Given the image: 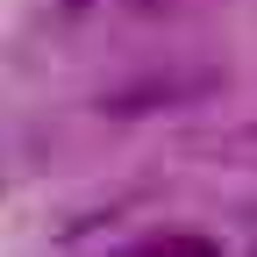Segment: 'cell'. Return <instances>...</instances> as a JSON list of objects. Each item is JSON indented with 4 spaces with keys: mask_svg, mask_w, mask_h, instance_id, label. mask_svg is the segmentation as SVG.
Returning a JSON list of instances; mask_svg holds the SVG:
<instances>
[{
    "mask_svg": "<svg viewBox=\"0 0 257 257\" xmlns=\"http://www.w3.org/2000/svg\"><path fill=\"white\" fill-rule=\"evenodd\" d=\"M150 257H214V243H200V236H172V243H157Z\"/></svg>",
    "mask_w": 257,
    "mask_h": 257,
    "instance_id": "2",
    "label": "cell"
},
{
    "mask_svg": "<svg viewBox=\"0 0 257 257\" xmlns=\"http://www.w3.org/2000/svg\"><path fill=\"white\" fill-rule=\"evenodd\" d=\"M193 93H214V72H200V79H186V72H150V79H136V86L107 93V100H100V114L136 121V114H157V107H186Z\"/></svg>",
    "mask_w": 257,
    "mask_h": 257,
    "instance_id": "1",
    "label": "cell"
},
{
    "mask_svg": "<svg viewBox=\"0 0 257 257\" xmlns=\"http://www.w3.org/2000/svg\"><path fill=\"white\" fill-rule=\"evenodd\" d=\"M57 15H72V22H79V15H93V0H57Z\"/></svg>",
    "mask_w": 257,
    "mask_h": 257,
    "instance_id": "4",
    "label": "cell"
},
{
    "mask_svg": "<svg viewBox=\"0 0 257 257\" xmlns=\"http://www.w3.org/2000/svg\"><path fill=\"white\" fill-rule=\"evenodd\" d=\"M121 8H128V15H136V22H165V15L179 8V0H121Z\"/></svg>",
    "mask_w": 257,
    "mask_h": 257,
    "instance_id": "3",
    "label": "cell"
}]
</instances>
